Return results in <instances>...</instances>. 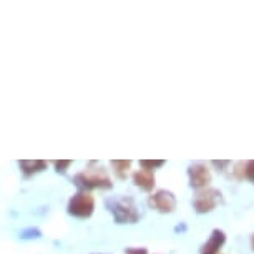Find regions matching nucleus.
Returning <instances> with one entry per match:
<instances>
[{
    "label": "nucleus",
    "mask_w": 254,
    "mask_h": 254,
    "mask_svg": "<svg viewBox=\"0 0 254 254\" xmlns=\"http://www.w3.org/2000/svg\"><path fill=\"white\" fill-rule=\"evenodd\" d=\"M73 183L80 191L110 190L113 186L112 178L103 168H87L73 176Z\"/></svg>",
    "instance_id": "obj_1"
},
{
    "label": "nucleus",
    "mask_w": 254,
    "mask_h": 254,
    "mask_svg": "<svg viewBox=\"0 0 254 254\" xmlns=\"http://www.w3.org/2000/svg\"><path fill=\"white\" fill-rule=\"evenodd\" d=\"M107 208L118 224H135L140 219L138 208L130 196H117L107 199Z\"/></svg>",
    "instance_id": "obj_2"
},
{
    "label": "nucleus",
    "mask_w": 254,
    "mask_h": 254,
    "mask_svg": "<svg viewBox=\"0 0 254 254\" xmlns=\"http://www.w3.org/2000/svg\"><path fill=\"white\" fill-rule=\"evenodd\" d=\"M66 211L70 216L87 219L93 214L95 211V198L90 191H78L68 199Z\"/></svg>",
    "instance_id": "obj_3"
},
{
    "label": "nucleus",
    "mask_w": 254,
    "mask_h": 254,
    "mask_svg": "<svg viewBox=\"0 0 254 254\" xmlns=\"http://www.w3.org/2000/svg\"><path fill=\"white\" fill-rule=\"evenodd\" d=\"M221 191L214 188H203L194 194L193 206L198 214H204L213 211L216 206L221 203Z\"/></svg>",
    "instance_id": "obj_4"
},
{
    "label": "nucleus",
    "mask_w": 254,
    "mask_h": 254,
    "mask_svg": "<svg viewBox=\"0 0 254 254\" xmlns=\"http://www.w3.org/2000/svg\"><path fill=\"white\" fill-rule=\"evenodd\" d=\"M148 203L153 209H156L158 213H173L175 208H176V198L171 191H166V190H160L156 191L155 194L150 196Z\"/></svg>",
    "instance_id": "obj_5"
},
{
    "label": "nucleus",
    "mask_w": 254,
    "mask_h": 254,
    "mask_svg": "<svg viewBox=\"0 0 254 254\" xmlns=\"http://www.w3.org/2000/svg\"><path fill=\"white\" fill-rule=\"evenodd\" d=\"M188 176H190V185L193 186V188L203 190L211 183V171L203 163H194V165H191L188 168Z\"/></svg>",
    "instance_id": "obj_6"
},
{
    "label": "nucleus",
    "mask_w": 254,
    "mask_h": 254,
    "mask_svg": "<svg viewBox=\"0 0 254 254\" xmlns=\"http://www.w3.org/2000/svg\"><path fill=\"white\" fill-rule=\"evenodd\" d=\"M224 243H226V234L221 229H214L213 233H211L209 239L203 244V248H201V254H218L219 249L224 246Z\"/></svg>",
    "instance_id": "obj_7"
},
{
    "label": "nucleus",
    "mask_w": 254,
    "mask_h": 254,
    "mask_svg": "<svg viewBox=\"0 0 254 254\" xmlns=\"http://www.w3.org/2000/svg\"><path fill=\"white\" fill-rule=\"evenodd\" d=\"M133 183H135L138 188L143 190V191H151L155 188L156 185V180H155V175L151 171H146V170H138L133 173Z\"/></svg>",
    "instance_id": "obj_8"
},
{
    "label": "nucleus",
    "mask_w": 254,
    "mask_h": 254,
    "mask_svg": "<svg viewBox=\"0 0 254 254\" xmlns=\"http://www.w3.org/2000/svg\"><path fill=\"white\" fill-rule=\"evenodd\" d=\"M47 166H49V163L44 161V160H23V161H18V168H20V171L25 176H33L37 173H40V171L47 170Z\"/></svg>",
    "instance_id": "obj_9"
},
{
    "label": "nucleus",
    "mask_w": 254,
    "mask_h": 254,
    "mask_svg": "<svg viewBox=\"0 0 254 254\" xmlns=\"http://www.w3.org/2000/svg\"><path fill=\"white\" fill-rule=\"evenodd\" d=\"M234 173H236L238 178H246L249 181H254V160L246 161V163H239Z\"/></svg>",
    "instance_id": "obj_10"
},
{
    "label": "nucleus",
    "mask_w": 254,
    "mask_h": 254,
    "mask_svg": "<svg viewBox=\"0 0 254 254\" xmlns=\"http://www.w3.org/2000/svg\"><path fill=\"white\" fill-rule=\"evenodd\" d=\"M130 166H131L130 160H115V161H112V168H113L115 175H117L118 178H125L128 173V170H130Z\"/></svg>",
    "instance_id": "obj_11"
},
{
    "label": "nucleus",
    "mask_w": 254,
    "mask_h": 254,
    "mask_svg": "<svg viewBox=\"0 0 254 254\" xmlns=\"http://www.w3.org/2000/svg\"><path fill=\"white\" fill-rule=\"evenodd\" d=\"M163 165H165V161L163 160H141L140 161V166H141V170H146V171H155L158 170V168H161Z\"/></svg>",
    "instance_id": "obj_12"
},
{
    "label": "nucleus",
    "mask_w": 254,
    "mask_h": 254,
    "mask_svg": "<svg viewBox=\"0 0 254 254\" xmlns=\"http://www.w3.org/2000/svg\"><path fill=\"white\" fill-rule=\"evenodd\" d=\"M18 238L20 239H40L42 231L38 228H27V229H23V231H20Z\"/></svg>",
    "instance_id": "obj_13"
},
{
    "label": "nucleus",
    "mask_w": 254,
    "mask_h": 254,
    "mask_svg": "<svg viewBox=\"0 0 254 254\" xmlns=\"http://www.w3.org/2000/svg\"><path fill=\"white\" fill-rule=\"evenodd\" d=\"M71 160H65V161H54V166H55V171L57 173H66V170H68V168L71 166Z\"/></svg>",
    "instance_id": "obj_14"
},
{
    "label": "nucleus",
    "mask_w": 254,
    "mask_h": 254,
    "mask_svg": "<svg viewBox=\"0 0 254 254\" xmlns=\"http://www.w3.org/2000/svg\"><path fill=\"white\" fill-rule=\"evenodd\" d=\"M125 254H148L145 248H128Z\"/></svg>",
    "instance_id": "obj_15"
},
{
    "label": "nucleus",
    "mask_w": 254,
    "mask_h": 254,
    "mask_svg": "<svg viewBox=\"0 0 254 254\" xmlns=\"http://www.w3.org/2000/svg\"><path fill=\"white\" fill-rule=\"evenodd\" d=\"M251 244H253V249H254V236H253V241H251Z\"/></svg>",
    "instance_id": "obj_16"
}]
</instances>
